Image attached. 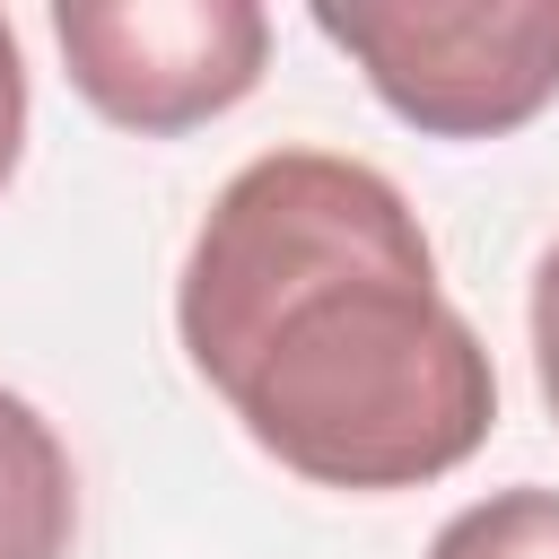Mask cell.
<instances>
[{"instance_id":"3957f363","label":"cell","mask_w":559,"mask_h":559,"mask_svg":"<svg viewBox=\"0 0 559 559\" xmlns=\"http://www.w3.org/2000/svg\"><path fill=\"white\" fill-rule=\"evenodd\" d=\"M52 44L105 122L175 140L262 87L271 17L253 0H61Z\"/></svg>"},{"instance_id":"7a4b0ae2","label":"cell","mask_w":559,"mask_h":559,"mask_svg":"<svg viewBox=\"0 0 559 559\" xmlns=\"http://www.w3.org/2000/svg\"><path fill=\"white\" fill-rule=\"evenodd\" d=\"M314 35L428 140H498L559 96V0H323Z\"/></svg>"},{"instance_id":"8992f818","label":"cell","mask_w":559,"mask_h":559,"mask_svg":"<svg viewBox=\"0 0 559 559\" xmlns=\"http://www.w3.org/2000/svg\"><path fill=\"white\" fill-rule=\"evenodd\" d=\"M533 376H542V402L559 419V245L533 271Z\"/></svg>"},{"instance_id":"5b68a950","label":"cell","mask_w":559,"mask_h":559,"mask_svg":"<svg viewBox=\"0 0 559 559\" xmlns=\"http://www.w3.org/2000/svg\"><path fill=\"white\" fill-rule=\"evenodd\" d=\"M428 559H559V489H489L437 524Z\"/></svg>"},{"instance_id":"52a82bcc","label":"cell","mask_w":559,"mask_h":559,"mask_svg":"<svg viewBox=\"0 0 559 559\" xmlns=\"http://www.w3.org/2000/svg\"><path fill=\"white\" fill-rule=\"evenodd\" d=\"M17 157H26V61H17V35L0 17V192H9Z\"/></svg>"},{"instance_id":"277c9868","label":"cell","mask_w":559,"mask_h":559,"mask_svg":"<svg viewBox=\"0 0 559 559\" xmlns=\"http://www.w3.org/2000/svg\"><path fill=\"white\" fill-rule=\"evenodd\" d=\"M79 533V472L52 419L0 384V559H70Z\"/></svg>"},{"instance_id":"6da1fadb","label":"cell","mask_w":559,"mask_h":559,"mask_svg":"<svg viewBox=\"0 0 559 559\" xmlns=\"http://www.w3.org/2000/svg\"><path fill=\"white\" fill-rule=\"evenodd\" d=\"M175 332L245 437L314 489H419L480 454L498 367L445 306L402 183L332 148H271L210 201Z\"/></svg>"}]
</instances>
